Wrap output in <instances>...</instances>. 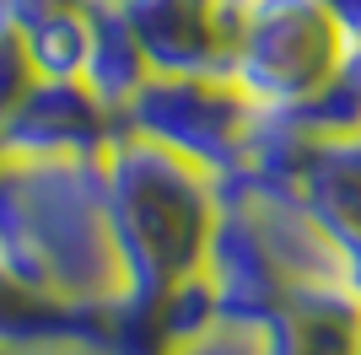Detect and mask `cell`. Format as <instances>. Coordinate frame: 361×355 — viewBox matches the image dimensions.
<instances>
[{
  "label": "cell",
  "mask_w": 361,
  "mask_h": 355,
  "mask_svg": "<svg viewBox=\"0 0 361 355\" xmlns=\"http://www.w3.org/2000/svg\"><path fill=\"white\" fill-rule=\"evenodd\" d=\"M0 355H16V344H0Z\"/></svg>",
  "instance_id": "cell-18"
},
{
  "label": "cell",
  "mask_w": 361,
  "mask_h": 355,
  "mask_svg": "<svg viewBox=\"0 0 361 355\" xmlns=\"http://www.w3.org/2000/svg\"><path fill=\"white\" fill-rule=\"evenodd\" d=\"M54 323H71V318L49 312L44 301H32L22 285H11L0 275V344H22V340H32V334H44Z\"/></svg>",
  "instance_id": "cell-14"
},
{
  "label": "cell",
  "mask_w": 361,
  "mask_h": 355,
  "mask_svg": "<svg viewBox=\"0 0 361 355\" xmlns=\"http://www.w3.org/2000/svg\"><path fill=\"white\" fill-rule=\"evenodd\" d=\"M103 199L130 275V307H151L162 291L200 275L221 210V183L211 173L119 130L103 151Z\"/></svg>",
  "instance_id": "cell-2"
},
{
  "label": "cell",
  "mask_w": 361,
  "mask_h": 355,
  "mask_svg": "<svg viewBox=\"0 0 361 355\" xmlns=\"http://www.w3.org/2000/svg\"><path fill=\"white\" fill-rule=\"evenodd\" d=\"M81 81H87L114 113H124V103L151 81V59H146V49L135 44V32H130V22L119 16L114 0H97V11H92V44H87Z\"/></svg>",
  "instance_id": "cell-8"
},
{
  "label": "cell",
  "mask_w": 361,
  "mask_h": 355,
  "mask_svg": "<svg viewBox=\"0 0 361 355\" xmlns=\"http://www.w3.org/2000/svg\"><path fill=\"white\" fill-rule=\"evenodd\" d=\"M87 6L92 0H0V11L16 27H32V22H49V16H65V11H87Z\"/></svg>",
  "instance_id": "cell-15"
},
{
  "label": "cell",
  "mask_w": 361,
  "mask_h": 355,
  "mask_svg": "<svg viewBox=\"0 0 361 355\" xmlns=\"http://www.w3.org/2000/svg\"><path fill=\"white\" fill-rule=\"evenodd\" d=\"M307 216L345 248V259H361V135H340V140H318L307 167L291 183Z\"/></svg>",
  "instance_id": "cell-7"
},
{
  "label": "cell",
  "mask_w": 361,
  "mask_h": 355,
  "mask_svg": "<svg viewBox=\"0 0 361 355\" xmlns=\"http://www.w3.org/2000/svg\"><path fill=\"white\" fill-rule=\"evenodd\" d=\"M92 11H97V0H92L87 11H65V16H49V22L22 27L27 59H32V70L44 75V81H81L87 44H92Z\"/></svg>",
  "instance_id": "cell-11"
},
{
  "label": "cell",
  "mask_w": 361,
  "mask_h": 355,
  "mask_svg": "<svg viewBox=\"0 0 361 355\" xmlns=\"http://www.w3.org/2000/svg\"><path fill=\"white\" fill-rule=\"evenodd\" d=\"M345 75L361 87V44H350V49H345Z\"/></svg>",
  "instance_id": "cell-17"
},
{
  "label": "cell",
  "mask_w": 361,
  "mask_h": 355,
  "mask_svg": "<svg viewBox=\"0 0 361 355\" xmlns=\"http://www.w3.org/2000/svg\"><path fill=\"white\" fill-rule=\"evenodd\" d=\"M324 11H329V22L340 32H345V44H361V0H318Z\"/></svg>",
  "instance_id": "cell-16"
},
{
  "label": "cell",
  "mask_w": 361,
  "mask_h": 355,
  "mask_svg": "<svg viewBox=\"0 0 361 355\" xmlns=\"http://www.w3.org/2000/svg\"><path fill=\"white\" fill-rule=\"evenodd\" d=\"M146 49L151 75H226L232 0H114Z\"/></svg>",
  "instance_id": "cell-6"
},
{
  "label": "cell",
  "mask_w": 361,
  "mask_h": 355,
  "mask_svg": "<svg viewBox=\"0 0 361 355\" xmlns=\"http://www.w3.org/2000/svg\"><path fill=\"white\" fill-rule=\"evenodd\" d=\"M157 355H275V328L270 323H248V318H216L200 334L167 340Z\"/></svg>",
  "instance_id": "cell-12"
},
{
  "label": "cell",
  "mask_w": 361,
  "mask_h": 355,
  "mask_svg": "<svg viewBox=\"0 0 361 355\" xmlns=\"http://www.w3.org/2000/svg\"><path fill=\"white\" fill-rule=\"evenodd\" d=\"M264 108L232 81V75H151L146 87L124 103L119 130L140 135L151 146L183 156L189 167L211 173L216 183L243 173L248 140L259 130Z\"/></svg>",
  "instance_id": "cell-4"
},
{
  "label": "cell",
  "mask_w": 361,
  "mask_h": 355,
  "mask_svg": "<svg viewBox=\"0 0 361 355\" xmlns=\"http://www.w3.org/2000/svg\"><path fill=\"white\" fill-rule=\"evenodd\" d=\"M32 81H38V70H32V59H27V38H22V27H16L11 16L0 11V124L16 113V103L27 97Z\"/></svg>",
  "instance_id": "cell-13"
},
{
  "label": "cell",
  "mask_w": 361,
  "mask_h": 355,
  "mask_svg": "<svg viewBox=\"0 0 361 355\" xmlns=\"http://www.w3.org/2000/svg\"><path fill=\"white\" fill-rule=\"evenodd\" d=\"M275 355H361L356 296H307L275 318Z\"/></svg>",
  "instance_id": "cell-9"
},
{
  "label": "cell",
  "mask_w": 361,
  "mask_h": 355,
  "mask_svg": "<svg viewBox=\"0 0 361 355\" xmlns=\"http://www.w3.org/2000/svg\"><path fill=\"white\" fill-rule=\"evenodd\" d=\"M119 135V113L87 81H32L16 113L0 124V156L97 162Z\"/></svg>",
  "instance_id": "cell-5"
},
{
  "label": "cell",
  "mask_w": 361,
  "mask_h": 355,
  "mask_svg": "<svg viewBox=\"0 0 361 355\" xmlns=\"http://www.w3.org/2000/svg\"><path fill=\"white\" fill-rule=\"evenodd\" d=\"M345 32L318 0H232L226 75L264 113L302 108L345 70Z\"/></svg>",
  "instance_id": "cell-3"
},
{
  "label": "cell",
  "mask_w": 361,
  "mask_h": 355,
  "mask_svg": "<svg viewBox=\"0 0 361 355\" xmlns=\"http://www.w3.org/2000/svg\"><path fill=\"white\" fill-rule=\"evenodd\" d=\"M157 350L162 344H157L140 307L114 312L108 323H54L16 344V355H157Z\"/></svg>",
  "instance_id": "cell-10"
},
{
  "label": "cell",
  "mask_w": 361,
  "mask_h": 355,
  "mask_svg": "<svg viewBox=\"0 0 361 355\" xmlns=\"http://www.w3.org/2000/svg\"><path fill=\"white\" fill-rule=\"evenodd\" d=\"M0 275L71 323H108L130 307L103 156H0Z\"/></svg>",
  "instance_id": "cell-1"
}]
</instances>
